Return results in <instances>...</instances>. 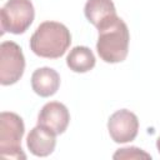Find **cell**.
Masks as SVG:
<instances>
[{"mask_svg":"<svg viewBox=\"0 0 160 160\" xmlns=\"http://www.w3.org/2000/svg\"><path fill=\"white\" fill-rule=\"evenodd\" d=\"M71 44L69 29L58 21L41 22L30 38L31 51L46 59H58L65 54Z\"/></svg>","mask_w":160,"mask_h":160,"instance_id":"1","label":"cell"},{"mask_svg":"<svg viewBox=\"0 0 160 160\" xmlns=\"http://www.w3.org/2000/svg\"><path fill=\"white\" fill-rule=\"evenodd\" d=\"M98 31L96 51L101 60L110 64L124 61L129 52L130 41V34L125 21L118 18L109 26Z\"/></svg>","mask_w":160,"mask_h":160,"instance_id":"2","label":"cell"},{"mask_svg":"<svg viewBox=\"0 0 160 160\" xmlns=\"http://www.w3.org/2000/svg\"><path fill=\"white\" fill-rule=\"evenodd\" d=\"M25 132L22 119L9 111L0 114V154L9 159H26L21 149V139Z\"/></svg>","mask_w":160,"mask_h":160,"instance_id":"3","label":"cell"},{"mask_svg":"<svg viewBox=\"0 0 160 160\" xmlns=\"http://www.w3.org/2000/svg\"><path fill=\"white\" fill-rule=\"evenodd\" d=\"M2 32L22 34L32 24L35 10L31 0H8L1 8Z\"/></svg>","mask_w":160,"mask_h":160,"instance_id":"4","label":"cell"},{"mask_svg":"<svg viewBox=\"0 0 160 160\" xmlns=\"http://www.w3.org/2000/svg\"><path fill=\"white\" fill-rule=\"evenodd\" d=\"M25 70V58L21 48L14 41H4L0 45V82L12 85L20 80Z\"/></svg>","mask_w":160,"mask_h":160,"instance_id":"5","label":"cell"},{"mask_svg":"<svg viewBox=\"0 0 160 160\" xmlns=\"http://www.w3.org/2000/svg\"><path fill=\"white\" fill-rule=\"evenodd\" d=\"M108 130L115 142L122 144L132 141L139 130L138 116L126 109L118 110L109 118Z\"/></svg>","mask_w":160,"mask_h":160,"instance_id":"6","label":"cell"},{"mask_svg":"<svg viewBox=\"0 0 160 160\" xmlns=\"http://www.w3.org/2000/svg\"><path fill=\"white\" fill-rule=\"evenodd\" d=\"M70 121V114L68 108L58 101H50L45 104L38 116V124L42 125L56 135L62 134Z\"/></svg>","mask_w":160,"mask_h":160,"instance_id":"7","label":"cell"},{"mask_svg":"<svg viewBox=\"0 0 160 160\" xmlns=\"http://www.w3.org/2000/svg\"><path fill=\"white\" fill-rule=\"evenodd\" d=\"M84 14L98 30L109 26L119 18L111 0H88L84 8Z\"/></svg>","mask_w":160,"mask_h":160,"instance_id":"8","label":"cell"},{"mask_svg":"<svg viewBox=\"0 0 160 160\" xmlns=\"http://www.w3.org/2000/svg\"><path fill=\"white\" fill-rule=\"evenodd\" d=\"M55 136L56 134L54 131L38 124L35 128L30 130L26 138V145L32 155L44 158L54 151L56 145Z\"/></svg>","mask_w":160,"mask_h":160,"instance_id":"9","label":"cell"},{"mask_svg":"<svg viewBox=\"0 0 160 160\" xmlns=\"http://www.w3.org/2000/svg\"><path fill=\"white\" fill-rule=\"evenodd\" d=\"M60 86V76L56 70L44 66L36 69L31 75L32 90L42 98L54 95Z\"/></svg>","mask_w":160,"mask_h":160,"instance_id":"10","label":"cell"},{"mask_svg":"<svg viewBox=\"0 0 160 160\" xmlns=\"http://www.w3.org/2000/svg\"><path fill=\"white\" fill-rule=\"evenodd\" d=\"M95 56L88 46H75L66 56V65L74 72H86L95 66Z\"/></svg>","mask_w":160,"mask_h":160,"instance_id":"11","label":"cell"},{"mask_svg":"<svg viewBox=\"0 0 160 160\" xmlns=\"http://www.w3.org/2000/svg\"><path fill=\"white\" fill-rule=\"evenodd\" d=\"M112 158L114 159H151L150 154L135 146L118 149L116 152L112 155Z\"/></svg>","mask_w":160,"mask_h":160,"instance_id":"12","label":"cell"},{"mask_svg":"<svg viewBox=\"0 0 160 160\" xmlns=\"http://www.w3.org/2000/svg\"><path fill=\"white\" fill-rule=\"evenodd\" d=\"M156 148H158V151H159V154H160V136H159L158 140H156Z\"/></svg>","mask_w":160,"mask_h":160,"instance_id":"13","label":"cell"}]
</instances>
